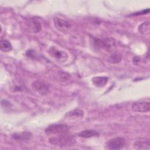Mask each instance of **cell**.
Wrapping results in <instances>:
<instances>
[{"mask_svg":"<svg viewBox=\"0 0 150 150\" xmlns=\"http://www.w3.org/2000/svg\"><path fill=\"white\" fill-rule=\"evenodd\" d=\"M53 23L55 28L59 31L66 33L70 30L72 25L68 20L59 17H55L53 19Z\"/></svg>","mask_w":150,"mask_h":150,"instance_id":"cell-4","label":"cell"},{"mask_svg":"<svg viewBox=\"0 0 150 150\" xmlns=\"http://www.w3.org/2000/svg\"><path fill=\"white\" fill-rule=\"evenodd\" d=\"M50 56L56 62L62 63L65 62L68 59V54L66 52L60 50L54 46H52L48 50Z\"/></svg>","mask_w":150,"mask_h":150,"instance_id":"cell-3","label":"cell"},{"mask_svg":"<svg viewBox=\"0 0 150 150\" xmlns=\"http://www.w3.org/2000/svg\"><path fill=\"white\" fill-rule=\"evenodd\" d=\"M83 115H84V112L83 110L80 109H74L70 112H68L65 115L64 117L66 119L76 120L81 119Z\"/></svg>","mask_w":150,"mask_h":150,"instance_id":"cell-10","label":"cell"},{"mask_svg":"<svg viewBox=\"0 0 150 150\" xmlns=\"http://www.w3.org/2000/svg\"><path fill=\"white\" fill-rule=\"evenodd\" d=\"M93 45L97 49H103L105 50H110L115 46V42L111 39H93Z\"/></svg>","mask_w":150,"mask_h":150,"instance_id":"cell-5","label":"cell"},{"mask_svg":"<svg viewBox=\"0 0 150 150\" xmlns=\"http://www.w3.org/2000/svg\"><path fill=\"white\" fill-rule=\"evenodd\" d=\"M132 110L135 112H148L150 110V103L148 101L134 102L132 104Z\"/></svg>","mask_w":150,"mask_h":150,"instance_id":"cell-8","label":"cell"},{"mask_svg":"<svg viewBox=\"0 0 150 150\" xmlns=\"http://www.w3.org/2000/svg\"><path fill=\"white\" fill-rule=\"evenodd\" d=\"M150 23L149 22H145L141 24L138 27L139 32L142 34H146L149 33Z\"/></svg>","mask_w":150,"mask_h":150,"instance_id":"cell-17","label":"cell"},{"mask_svg":"<svg viewBox=\"0 0 150 150\" xmlns=\"http://www.w3.org/2000/svg\"><path fill=\"white\" fill-rule=\"evenodd\" d=\"M149 11V9H147L146 10H143L142 11H140L139 12H137L135 13H133L132 15H144L146 14V13H148Z\"/></svg>","mask_w":150,"mask_h":150,"instance_id":"cell-18","label":"cell"},{"mask_svg":"<svg viewBox=\"0 0 150 150\" xmlns=\"http://www.w3.org/2000/svg\"><path fill=\"white\" fill-rule=\"evenodd\" d=\"M75 139L71 135L66 134H60L57 137H52L49 139V142L55 146H70L74 144Z\"/></svg>","mask_w":150,"mask_h":150,"instance_id":"cell-1","label":"cell"},{"mask_svg":"<svg viewBox=\"0 0 150 150\" xmlns=\"http://www.w3.org/2000/svg\"><path fill=\"white\" fill-rule=\"evenodd\" d=\"M125 144V140L122 137H117L109 140L107 142V146L110 149H120Z\"/></svg>","mask_w":150,"mask_h":150,"instance_id":"cell-7","label":"cell"},{"mask_svg":"<svg viewBox=\"0 0 150 150\" xmlns=\"http://www.w3.org/2000/svg\"><path fill=\"white\" fill-rule=\"evenodd\" d=\"M133 147L137 149H149L150 148V142L146 141H137L133 144Z\"/></svg>","mask_w":150,"mask_h":150,"instance_id":"cell-13","label":"cell"},{"mask_svg":"<svg viewBox=\"0 0 150 150\" xmlns=\"http://www.w3.org/2000/svg\"><path fill=\"white\" fill-rule=\"evenodd\" d=\"M26 25L29 30L33 33H38L41 30L42 26L39 20L35 18H29L27 20Z\"/></svg>","mask_w":150,"mask_h":150,"instance_id":"cell-9","label":"cell"},{"mask_svg":"<svg viewBox=\"0 0 150 150\" xmlns=\"http://www.w3.org/2000/svg\"><path fill=\"white\" fill-rule=\"evenodd\" d=\"M1 104L2 105H4V107H9L10 105H11V104H10V103L9 102H8V101H6V100H2V101H1Z\"/></svg>","mask_w":150,"mask_h":150,"instance_id":"cell-19","label":"cell"},{"mask_svg":"<svg viewBox=\"0 0 150 150\" xmlns=\"http://www.w3.org/2000/svg\"><path fill=\"white\" fill-rule=\"evenodd\" d=\"M32 137V134L28 131L14 133L12 135L13 139L17 141H26L29 140Z\"/></svg>","mask_w":150,"mask_h":150,"instance_id":"cell-11","label":"cell"},{"mask_svg":"<svg viewBox=\"0 0 150 150\" xmlns=\"http://www.w3.org/2000/svg\"><path fill=\"white\" fill-rule=\"evenodd\" d=\"M33 88L40 95H46L50 91L49 85L43 81L36 80L32 83Z\"/></svg>","mask_w":150,"mask_h":150,"instance_id":"cell-6","label":"cell"},{"mask_svg":"<svg viewBox=\"0 0 150 150\" xmlns=\"http://www.w3.org/2000/svg\"><path fill=\"white\" fill-rule=\"evenodd\" d=\"M0 49L4 52H8L12 50V46L8 40L6 39H1L0 41Z\"/></svg>","mask_w":150,"mask_h":150,"instance_id":"cell-16","label":"cell"},{"mask_svg":"<svg viewBox=\"0 0 150 150\" xmlns=\"http://www.w3.org/2000/svg\"><path fill=\"white\" fill-rule=\"evenodd\" d=\"M122 59V56L120 53L117 52L112 53L108 57V62L112 64H116L121 62Z\"/></svg>","mask_w":150,"mask_h":150,"instance_id":"cell-15","label":"cell"},{"mask_svg":"<svg viewBox=\"0 0 150 150\" xmlns=\"http://www.w3.org/2000/svg\"><path fill=\"white\" fill-rule=\"evenodd\" d=\"M139 60H140V59H139V57L138 56H135L133 58V59H132V62H133V63L134 64H137L138 62H139Z\"/></svg>","mask_w":150,"mask_h":150,"instance_id":"cell-20","label":"cell"},{"mask_svg":"<svg viewBox=\"0 0 150 150\" xmlns=\"http://www.w3.org/2000/svg\"><path fill=\"white\" fill-rule=\"evenodd\" d=\"M69 131V127L64 124H53L45 129L47 135H60L66 134Z\"/></svg>","mask_w":150,"mask_h":150,"instance_id":"cell-2","label":"cell"},{"mask_svg":"<svg viewBox=\"0 0 150 150\" xmlns=\"http://www.w3.org/2000/svg\"><path fill=\"white\" fill-rule=\"evenodd\" d=\"M108 81V78L105 76H97L92 79L93 84L97 87L104 86Z\"/></svg>","mask_w":150,"mask_h":150,"instance_id":"cell-12","label":"cell"},{"mask_svg":"<svg viewBox=\"0 0 150 150\" xmlns=\"http://www.w3.org/2000/svg\"><path fill=\"white\" fill-rule=\"evenodd\" d=\"M98 135H99V133L97 131L93 129L83 130L79 133V137L82 138H85L98 137Z\"/></svg>","mask_w":150,"mask_h":150,"instance_id":"cell-14","label":"cell"}]
</instances>
